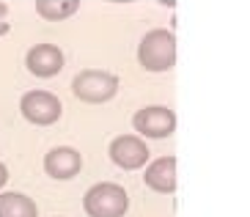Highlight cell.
I'll return each instance as SVG.
<instances>
[{
    "label": "cell",
    "mask_w": 250,
    "mask_h": 217,
    "mask_svg": "<svg viewBox=\"0 0 250 217\" xmlns=\"http://www.w3.org/2000/svg\"><path fill=\"white\" fill-rule=\"evenodd\" d=\"M6 11H8V8H6V3H0V20L6 17Z\"/></svg>",
    "instance_id": "obj_13"
},
{
    "label": "cell",
    "mask_w": 250,
    "mask_h": 217,
    "mask_svg": "<svg viewBox=\"0 0 250 217\" xmlns=\"http://www.w3.org/2000/svg\"><path fill=\"white\" fill-rule=\"evenodd\" d=\"M6 181H8V168L3 165V162H0V190L6 187Z\"/></svg>",
    "instance_id": "obj_12"
},
{
    "label": "cell",
    "mask_w": 250,
    "mask_h": 217,
    "mask_svg": "<svg viewBox=\"0 0 250 217\" xmlns=\"http://www.w3.org/2000/svg\"><path fill=\"white\" fill-rule=\"evenodd\" d=\"M80 168H83V157L72 146H58V149L47 152V157H44V171L55 181L74 179V176L80 174Z\"/></svg>",
    "instance_id": "obj_7"
},
{
    "label": "cell",
    "mask_w": 250,
    "mask_h": 217,
    "mask_svg": "<svg viewBox=\"0 0 250 217\" xmlns=\"http://www.w3.org/2000/svg\"><path fill=\"white\" fill-rule=\"evenodd\" d=\"M143 181H146L148 190L162 193V195H170V193L176 190V157H160V159H154V162L146 168Z\"/></svg>",
    "instance_id": "obj_9"
},
{
    "label": "cell",
    "mask_w": 250,
    "mask_h": 217,
    "mask_svg": "<svg viewBox=\"0 0 250 217\" xmlns=\"http://www.w3.org/2000/svg\"><path fill=\"white\" fill-rule=\"evenodd\" d=\"M20 110H22L25 121L36 124V127H50V124H55L61 118L63 105L50 91H28L20 99Z\"/></svg>",
    "instance_id": "obj_5"
},
{
    "label": "cell",
    "mask_w": 250,
    "mask_h": 217,
    "mask_svg": "<svg viewBox=\"0 0 250 217\" xmlns=\"http://www.w3.org/2000/svg\"><path fill=\"white\" fill-rule=\"evenodd\" d=\"M148 146L138 135H118L110 143V159L121 171H138L148 162Z\"/></svg>",
    "instance_id": "obj_6"
},
{
    "label": "cell",
    "mask_w": 250,
    "mask_h": 217,
    "mask_svg": "<svg viewBox=\"0 0 250 217\" xmlns=\"http://www.w3.org/2000/svg\"><path fill=\"white\" fill-rule=\"evenodd\" d=\"M77 8L80 0H36V14L50 22L69 20L72 14H77Z\"/></svg>",
    "instance_id": "obj_11"
},
{
    "label": "cell",
    "mask_w": 250,
    "mask_h": 217,
    "mask_svg": "<svg viewBox=\"0 0 250 217\" xmlns=\"http://www.w3.org/2000/svg\"><path fill=\"white\" fill-rule=\"evenodd\" d=\"M132 127L138 132V138H151V140H162L170 138L173 130H176V113L165 105H148V108H140L132 116Z\"/></svg>",
    "instance_id": "obj_4"
},
{
    "label": "cell",
    "mask_w": 250,
    "mask_h": 217,
    "mask_svg": "<svg viewBox=\"0 0 250 217\" xmlns=\"http://www.w3.org/2000/svg\"><path fill=\"white\" fill-rule=\"evenodd\" d=\"M0 217H39V209L25 193H0Z\"/></svg>",
    "instance_id": "obj_10"
},
{
    "label": "cell",
    "mask_w": 250,
    "mask_h": 217,
    "mask_svg": "<svg viewBox=\"0 0 250 217\" xmlns=\"http://www.w3.org/2000/svg\"><path fill=\"white\" fill-rule=\"evenodd\" d=\"M25 66L36 77H55L63 69V52L55 44H36L25 55Z\"/></svg>",
    "instance_id": "obj_8"
},
{
    "label": "cell",
    "mask_w": 250,
    "mask_h": 217,
    "mask_svg": "<svg viewBox=\"0 0 250 217\" xmlns=\"http://www.w3.org/2000/svg\"><path fill=\"white\" fill-rule=\"evenodd\" d=\"M138 64L146 72H168L176 64V39L165 28L148 30L138 44Z\"/></svg>",
    "instance_id": "obj_1"
},
{
    "label": "cell",
    "mask_w": 250,
    "mask_h": 217,
    "mask_svg": "<svg viewBox=\"0 0 250 217\" xmlns=\"http://www.w3.org/2000/svg\"><path fill=\"white\" fill-rule=\"evenodd\" d=\"M72 94L85 105H102L110 102L118 94V77L102 69H85V72L74 74L72 80Z\"/></svg>",
    "instance_id": "obj_3"
},
{
    "label": "cell",
    "mask_w": 250,
    "mask_h": 217,
    "mask_svg": "<svg viewBox=\"0 0 250 217\" xmlns=\"http://www.w3.org/2000/svg\"><path fill=\"white\" fill-rule=\"evenodd\" d=\"M83 209L88 217H124L129 209V195L121 184L99 181L83 195Z\"/></svg>",
    "instance_id": "obj_2"
}]
</instances>
